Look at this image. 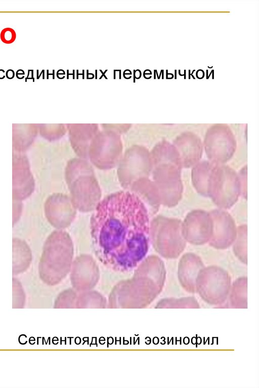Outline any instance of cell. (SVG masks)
Returning a JSON list of instances; mask_svg holds the SVG:
<instances>
[{
  "label": "cell",
  "instance_id": "6da1fadb",
  "mask_svg": "<svg viewBox=\"0 0 259 388\" xmlns=\"http://www.w3.org/2000/svg\"><path fill=\"white\" fill-rule=\"evenodd\" d=\"M90 224L94 252L108 268L131 270L147 254L150 211L136 194L121 191L106 197L97 205Z\"/></svg>",
  "mask_w": 259,
  "mask_h": 388
},
{
  "label": "cell",
  "instance_id": "7a4b0ae2",
  "mask_svg": "<svg viewBox=\"0 0 259 388\" xmlns=\"http://www.w3.org/2000/svg\"><path fill=\"white\" fill-rule=\"evenodd\" d=\"M151 158L153 179L161 204L174 207L181 200L183 191L182 166L179 153L172 143L164 140L155 145Z\"/></svg>",
  "mask_w": 259,
  "mask_h": 388
},
{
  "label": "cell",
  "instance_id": "3957f363",
  "mask_svg": "<svg viewBox=\"0 0 259 388\" xmlns=\"http://www.w3.org/2000/svg\"><path fill=\"white\" fill-rule=\"evenodd\" d=\"M182 223L178 219L160 215L150 223L149 238L156 250L164 258H176L185 249L187 242L183 235Z\"/></svg>",
  "mask_w": 259,
  "mask_h": 388
},
{
  "label": "cell",
  "instance_id": "277c9868",
  "mask_svg": "<svg viewBox=\"0 0 259 388\" xmlns=\"http://www.w3.org/2000/svg\"><path fill=\"white\" fill-rule=\"evenodd\" d=\"M207 193L208 197L219 208H230L241 195L238 173L225 164L214 163L208 179Z\"/></svg>",
  "mask_w": 259,
  "mask_h": 388
},
{
  "label": "cell",
  "instance_id": "5b68a950",
  "mask_svg": "<svg viewBox=\"0 0 259 388\" xmlns=\"http://www.w3.org/2000/svg\"><path fill=\"white\" fill-rule=\"evenodd\" d=\"M203 145L208 160L215 164H225L230 160L237 147L233 132L224 124H216L209 127Z\"/></svg>",
  "mask_w": 259,
  "mask_h": 388
},
{
  "label": "cell",
  "instance_id": "8992f818",
  "mask_svg": "<svg viewBox=\"0 0 259 388\" xmlns=\"http://www.w3.org/2000/svg\"><path fill=\"white\" fill-rule=\"evenodd\" d=\"M182 230L187 242L197 245L208 243L212 231L209 211L201 209L190 211L182 221Z\"/></svg>",
  "mask_w": 259,
  "mask_h": 388
},
{
  "label": "cell",
  "instance_id": "52a82bcc",
  "mask_svg": "<svg viewBox=\"0 0 259 388\" xmlns=\"http://www.w3.org/2000/svg\"><path fill=\"white\" fill-rule=\"evenodd\" d=\"M212 221V231L209 244L218 249L231 246L235 239L237 227L232 215L221 208L209 211Z\"/></svg>",
  "mask_w": 259,
  "mask_h": 388
},
{
  "label": "cell",
  "instance_id": "ba28073f",
  "mask_svg": "<svg viewBox=\"0 0 259 388\" xmlns=\"http://www.w3.org/2000/svg\"><path fill=\"white\" fill-rule=\"evenodd\" d=\"M35 187L34 180L27 157L15 154L12 162L13 199L22 201L29 197Z\"/></svg>",
  "mask_w": 259,
  "mask_h": 388
},
{
  "label": "cell",
  "instance_id": "9c48e42d",
  "mask_svg": "<svg viewBox=\"0 0 259 388\" xmlns=\"http://www.w3.org/2000/svg\"><path fill=\"white\" fill-rule=\"evenodd\" d=\"M196 280L200 292L208 296L225 295L230 285V278L227 272L215 266L204 267L199 272Z\"/></svg>",
  "mask_w": 259,
  "mask_h": 388
},
{
  "label": "cell",
  "instance_id": "30bf717a",
  "mask_svg": "<svg viewBox=\"0 0 259 388\" xmlns=\"http://www.w3.org/2000/svg\"><path fill=\"white\" fill-rule=\"evenodd\" d=\"M180 157L182 168L192 167L202 157L203 145L200 138L194 133L185 132L172 142Z\"/></svg>",
  "mask_w": 259,
  "mask_h": 388
},
{
  "label": "cell",
  "instance_id": "8fae6325",
  "mask_svg": "<svg viewBox=\"0 0 259 388\" xmlns=\"http://www.w3.org/2000/svg\"><path fill=\"white\" fill-rule=\"evenodd\" d=\"M204 267L203 262L198 255L192 252L183 254L178 265L179 277L183 285L188 289L193 290L197 276Z\"/></svg>",
  "mask_w": 259,
  "mask_h": 388
},
{
  "label": "cell",
  "instance_id": "7c38bea8",
  "mask_svg": "<svg viewBox=\"0 0 259 388\" xmlns=\"http://www.w3.org/2000/svg\"><path fill=\"white\" fill-rule=\"evenodd\" d=\"M13 273L19 274L26 271L32 261L31 251L24 240L13 239Z\"/></svg>",
  "mask_w": 259,
  "mask_h": 388
},
{
  "label": "cell",
  "instance_id": "4fadbf2b",
  "mask_svg": "<svg viewBox=\"0 0 259 388\" xmlns=\"http://www.w3.org/2000/svg\"><path fill=\"white\" fill-rule=\"evenodd\" d=\"M214 163L209 160L200 161L192 167L191 180L193 186L200 195L208 197V181Z\"/></svg>",
  "mask_w": 259,
  "mask_h": 388
},
{
  "label": "cell",
  "instance_id": "5bb4252c",
  "mask_svg": "<svg viewBox=\"0 0 259 388\" xmlns=\"http://www.w3.org/2000/svg\"><path fill=\"white\" fill-rule=\"evenodd\" d=\"M36 128L33 124L13 125V146L17 151L27 149L33 142Z\"/></svg>",
  "mask_w": 259,
  "mask_h": 388
},
{
  "label": "cell",
  "instance_id": "9a60e30c",
  "mask_svg": "<svg viewBox=\"0 0 259 388\" xmlns=\"http://www.w3.org/2000/svg\"><path fill=\"white\" fill-rule=\"evenodd\" d=\"M247 225L243 224L237 227L235 239L232 244L235 256L242 263L246 264L247 255Z\"/></svg>",
  "mask_w": 259,
  "mask_h": 388
},
{
  "label": "cell",
  "instance_id": "2e32d148",
  "mask_svg": "<svg viewBox=\"0 0 259 388\" xmlns=\"http://www.w3.org/2000/svg\"><path fill=\"white\" fill-rule=\"evenodd\" d=\"M1 40L7 44L13 42L16 38V33L15 30L11 28H5L3 29L0 35Z\"/></svg>",
  "mask_w": 259,
  "mask_h": 388
},
{
  "label": "cell",
  "instance_id": "e0dca14e",
  "mask_svg": "<svg viewBox=\"0 0 259 388\" xmlns=\"http://www.w3.org/2000/svg\"><path fill=\"white\" fill-rule=\"evenodd\" d=\"M240 188H241V195L245 199L247 198V168L246 165L242 167L238 174Z\"/></svg>",
  "mask_w": 259,
  "mask_h": 388
},
{
  "label": "cell",
  "instance_id": "ac0fdd59",
  "mask_svg": "<svg viewBox=\"0 0 259 388\" xmlns=\"http://www.w3.org/2000/svg\"><path fill=\"white\" fill-rule=\"evenodd\" d=\"M21 201L13 199V226L17 223L20 219L22 211Z\"/></svg>",
  "mask_w": 259,
  "mask_h": 388
},
{
  "label": "cell",
  "instance_id": "d6986e66",
  "mask_svg": "<svg viewBox=\"0 0 259 388\" xmlns=\"http://www.w3.org/2000/svg\"><path fill=\"white\" fill-rule=\"evenodd\" d=\"M15 76V73L13 69H9L6 72V77L9 79L14 78Z\"/></svg>",
  "mask_w": 259,
  "mask_h": 388
},
{
  "label": "cell",
  "instance_id": "ffe728a7",
  "mask_svg": "<svg viewBox=\"0 0 259 388\" xmlns=\"http://www.w3.org/2000/svg\"><path fill=\"white\" fill-rule=\"evenodd\" d=\"M24 75H25L24 71L21 69H18L16 71V73H15V75L16 76V77L19 79H23L25 77Z\"/></svg>",
  "mask_w": 259,
  "mask_h": 388
},
{
  "label": "cell",
  "instance_id": "44dd1931",
  "mask_svg": "<svg viewBox=\"0 0 259 388\" xmlns=\"http://www.w3.org/2000/svg\"><path fill=\"white\" fill-rule=\"evenodd\" d=\"M32 79V81H34V78L33 75V70L29 69L28 70V74L27 77H25V82L27 81V80Z\"/></svg>",
  "mask_w": 259,
  "mask_h": 388
},
{
  "label": "cell",
  "instance_id": "7402d4cb",
  "mask_svg": "<svg viewBox=\"0 0 259 388\" xmlns=\"http://www.w3.org/2000/svg\"><path fill=\"white\" fill-rule=\"evenodd\" d=\"M6 77V72L4 69H0V79H3Z\"/></svg>",
  "mask_w": 259,
  "mask_h": 388
},
{
  "label": "cell",
  "instance_id": "603a6c76",
  "mask_svg": "<svg viewBox=\"0 0 259 388\" xmlns=\"http://www.w3.org/2000/svg\"><path fill=\"white\" fill-rule=\"evenodd\" d=\"M36 71H37V73H36V78L37 79H38L40 78V77L41 75V74L45 73V70H42L40 74H39V73H38V71H39L38 70H37Z\"/></svg>",
  "mask_w": 259,
  "mask_h": 388
}]
</instances>
